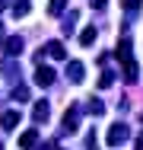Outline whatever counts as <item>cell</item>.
<instances>
[{
  "label": "cell",
  "mask_w": 143,
  "mask_h": 150,
  "mask_svg": "<svg viewBox=\"0 0 143 150\" xmlns=\"http://www.w3.org/2000/svg\"><path fill=\"white\" fill-rule=\"evenodd\" d=\"M108 147H118V144H127V125H121V121H114L111 128H108Z\"/></svg>",
  "instance_id": "cell-1"
},
{
  "label": "cell",
  "mask_w": 143,
  "mask_h": 150,
  "mask_svg": "<svg viewBox=\"0 0 143 150\" xmlns=\"http://www.w3.org/2000/svg\"><path fill=\"white\" fill-rule=\"evenodd\" d=\"M22 48H26V42H22L19 35H10V38H3V51H6V58H16Z\"/></svg>",
  "instance_id": "cell-2"
},
{
  "label": "cell",
  "mask_w": 143,
  "mask_h": 150,
  "mask_svg": "<svg viewBox=\"0 0 143 150\" xmlns=\"http://www.w3.org/2000/svg\"><path fill=\"white\" fill-rule=\"evenodd\" d=\"M41 51H45L48 58H54V61H67V48H64L60 42H48V45H45Z\"/></svg>",
  "instance_id": "cell-3"
},
{
  "label": "cell",
  "mask_w": 143,
  "mask_h": 150,
  "mask_svg": "<svg viewBox=\"0 0 143 150\" xmlns=\"http://www.w3.org/2000/svg\"><path fill=\"white\" fill-rule=\"evenodd\" d=\"M54 80H57V77H54V70H51V67H41V64H38V70H35V83H38V86H51Z\"/></svg>",
  "instance_id": "cell-4"
},
{
  "label": "cell",
  "mask_w": 143,
  "mask_h": 150,
  "mask_svg": "<svg viewBox=\"0 0 143 150\" xmlns=\"http://www.w3.org/2000/svg\"><path fill=\"white\" fill-rule=\"evenodd\" d=\"M83 74H86V67L80 61H70V64H67V80H70V83H83Z\"/></svg>",
  "instance_id": "cell-5"
},
{
  "label": "cell",
  "mask_w": 143,
  "mask_h": 150,
  "mask_svg": "<svg viewBox=\"0 0 143 150\" xmlns=\"http://www.w3.org/2000/svg\"><path fill=\"white\" fill-rule=\"evenodd\" d=\"M76 125H80V112H76V109H70V112L64 115V131H67V134H73V131H76Z\"/></svg>",
  "instance_id": "cell-6"
},
{
  "label": "cell",
  "mask_w": 143,
  "mask_h": 150,
  "mask_svg": "<svg viewBox=\"0 0 143 150\" xmlns=\"http://www.w3.org/2000/svg\"><path fill=\"white\" fill-rule=\"evenodd\" d=\"M118 61H121V64L130 61V35H124V38L118 42Z\"/></svg>",
  "instance_id": "cell-7"
},
{
  "label": "cell",
  "mask_w": 143,
  "mask_h": 150,
  "mask_svg": "<svg viewBox=\"0 0 143 150\" xmlns=\"http://www.w3.org/2000/svg\"><path fill=\"white\" fill-rule=\"evenodd\" d=\"M32 115H35V121H48V118H51V109H48V102H45V99H41V102H35Z\"/></svg>",
  "instance_id": "cell-8"
},
{
  "label": "cell",
  "mask_w": 143,
  "mask_h": 150,
  "mask_svg": "<svg viewBox=\"0 0 143 150\" xmlns=\"http://www.w3.org/2000/svg\"><path fill=\"white\" fill-rule=\"evenodd\" d=\"M0 125H3L6 131H13V128L19 125V112H13V109H10V112H3V118H0Z\"/></svg>",
  "instance_id": "cell-9"
},
{
  "label": "cell",
  "mask_w": 143,
  "mask_h": 150,
  "mask_svg": "<svg viewBox=\"0 0 143 150\" xmlns=\"http://www.w3.org/2000/svg\"><path fill=\"white\" fill-rule=\"evenodd\" d=\"M124 80H127V83H134V80H137V61H134V58L124 61Z\"/></svg>",
  "instance_id": "cell-10"
},
{
  "label": "cell",
  "mask_w": 143,
  "mask_h": 150,
  "mask_svg": "<svg viewBox=\"0 0 143 150\" xmlns=\"http://www.w3.org/2000/svg\"><path fill=\"white\" fill-rule=\"evenodd\" d=\"M38 144V131H26V134H19V147H35Z\"/></svg>",
  "instance_id": "cell-11"
},
{
  "label": "cell",
  "mask_w": 143,
  "mask_h": 150,
  "mask_svg": "<svg viewBox=\"0 0 143 150\" xmlns=\"http://www.w3.org/2000/svg\"><path fill=\"white\" fill-rule=\"evenodd\" d=\"M95 35H99V32L92 29V26H89V29H83V35H80V45H83V48H89V45L95 42Z\"/></svg>",
  "instance_id": "cell-12"
},
{
  "label": "cell",
  "mask_w": 143,
  "mask_h": 150,
  "mask_svg": "<svg viewBox=\"0 0 143 150\" xmlns=\"http://www.w3.org/2000/svg\"><path fill=\"white\" fill-rule=\"evenodd\" d=\"M64 6H67V0H51V3H48V13H51V16H60Z\"/></svg>",
  "instance_id": "cell-13"
},
{
  "label": "cell",
  "mask_w": 143,
  "mask_h": 150,
  "mask_svg": "<svg viewBox=\"0 0 143 150\" xmlns=\"http://www.w3.org/2000/svg\"><path fill=\"white\" fill-rule=\"evenodd\" d=\"M111 83H114V74H111V70H102V77H99V86L105 90V86H111Z\"/></svg>",
  "instance_id": "cell-14"
},
{
  "label": "cell",
  "mask_w": 143,
  "mask_h": 150,
  "mask_svg": "<svg viewBox=\"0 0 143 150\" xmlns=\"http://www.w3.org/2000/svg\"><path fill=\"white\" fill-rule=\"evenodd\" d=\"M89 112H92V115H102V112H105V102H102V99H92V102H89Z\"/></svg>",
  "instance_id": "cell-15"
},
{
  "label": "cell",
  "mask_w": 143,
  "mask_h": 150,
  "mask_svg": "<svg viewBox=\"0 0 143 150\" xmlns=\"http://www.w3.org/2000/svg\"><path fill=\"white\" fill-rule=\"evenodd\" d=\"M26 13H29V3H26V0H19V3L13 6V16H26Z\"/></svg>",
  "instance_id": "cell-16"
},
{
  "label": "cell",
  "mask_w": 143,
  "mask_h": 150,
  "mask_svg": "<svg viewBox=\"0 0 143 150\" xmlns=\"http://www.w3.org/2000/svg\"><path fill=\"white\" fill-rule=\"evenodd\" d=\"M13 96H16L19 102H22V99H29V86H16V90H13Z\"/></svg>",
  "instance_id": "cell-17"
},
{
  "label": "cell",
  "mask_w": 143,
  "mask_h": 150,
  "mask_svg": "<svg viewBox=\"0 0 143 150\" xmlns=\"http://www.w3.org/2000/svg\"><path fill=\"white\" fill-rule=\"evenodd\" d=\"M121 3H124V6H127V10H137V6H140L143 0H121Z\"/></svg>",
  "instance_id": "cell-18"
},
{
  "label": "cell",
  "mask_w": 143,
  "mask_h": 150,
  "mask_svg": "<svg viewBox=\"0 0 143 150\" xmlns=\"http://www.w3.org/2000/svg\"><path fill=\"white\" fill-rule=\"evenodd\" d=\"M105 3H108V0H92V6H95V10H105Z\"/></svg>",
  "instance_id": "cell-19"
},
{
  "label": "cell",
  "mask_w": 143,
  "mask_h": 150,
  "mask_svg": "<svg viewBox=\"0 0 143 150\" xmlns=\"http://www.w3.org/2000/svg\"><path fill=\"white\" fill-rule=\"evenodd\" d=\"M0 38H3V26H0Z\"/></svg>",
  "instance_id": "cell-20"
},
{
  "label": "cell",
  "mask_w": 143,
  "mask_h": 150,
  "mask_svg": "<svg viewBox=\"0 0 143 150\" xmlns=\"http://www.w3.org/2000/svg\"><path fill=\"white\" fill-rule=\"evenodd\" d=\"M0 10H3V0H0Z\"/></svg>",
  "instance_id": "cell-21"
}]
</instances>
